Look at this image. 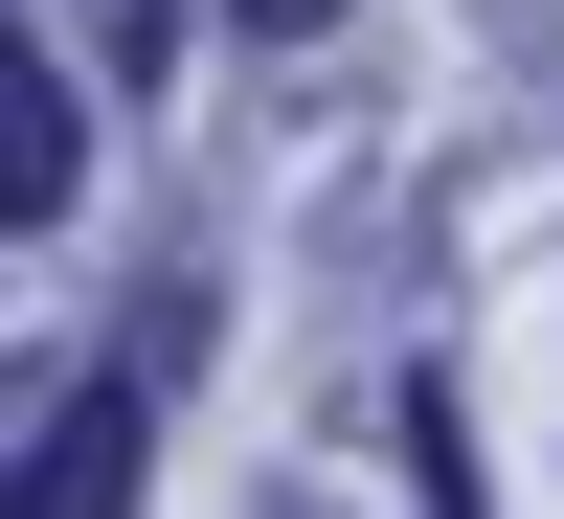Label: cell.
Returning a JSON list of instances; mask_svg holds the SVG:
<instances>
[{"instance_id":"cell-1","label":"cell","mask_w":564,"mask_h":519,"mask_svg":"<svg viewBox=\"0 0 564 519\" xmlns=\"http://www.w3.org/2000/svg\"><path fill=\"white\" fill-rule=\"evenodd\" d=\"M135 452H159V407H135V385H68L23 430V475H0V519H135Z\"/></svg>"},{"instance_id":"cell-2","label":"cell","mask_w":564,"mask_h":519,"mask_svg":"<svg viewBox=\"0 0 564 519\" xmlns=\"http://www.w3.org/2000/svg\"><path fill=\"white\" fill-rule=\"evenodd\" d=\"M68 159H90V113L23 68V45H0V226H45V204H68Z\"/></svg>"},{"instance_id":"cell-3","label":"cell","mask_w":564,"mask_h":519,"mask_svg":"<svg viewBox=\"0 0 564 519\" xmlns=\"http://www.w3.org/2000/svg\"><path fill=\"white\" fill-rule=\"evenodd\" d=\"M90 23H113V68H159V45H181V0H90Z\"/></svg>"},{"instance_id":"cell-4","label":"cell","mask_w":564,"mask_h":519,"mask_svg":"<svg viewBox=\"0 0 564 519\" xmlns=\"http://www.w3.org/2000/svg\"><path fill=\"white\" fill-rule=\"evenodd\" d=\"M249 23H271V45H294V23H339V0H249Z\"/></svg>"}]
</instances>
